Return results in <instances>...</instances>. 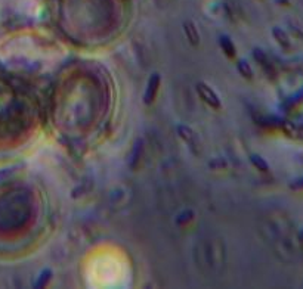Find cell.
<instances>
[{
	"label": "cell",
	"instance_id": "obj_1",
	"mask_svg": "<svg viewBox=\"0 0 303 289\" xmlns=\"http://www.w3.org/2000/svg\"><path fill=\"white\" fill-rule=\"evenodd\" d=\"M197 93H198V96H200L209 106H212V108H214V109H219V108L222 106L217 93H216L209 84H206V83H203V81L197 83Z\"/></svg>",
	"mask_w": 303,
	"mask_h": 289
},
{
	"label": "cell",
	"instance_id": "obj_2",
	"mask_svg": "<svg viewBox=\"0 0 303 289\" xmlns=\"http://www.w3.org/2000/svg\"><path fill=\"white\" fill-rule=\"evenodd\" d=\"M158 87H160V76L158 74H152L150 81H148V87L145 90V96H144L145 104H151L154 101V98H155V95L158 92Z\"/></svg>",
	"mask_w": 303,
	"mask_h": 289
},
{
	"label": "cell",
	"instance_id": "obj_3",
	"mask_svg": "<svg viewBox=\"0 0 303 289\" xmlns=\"http://www.w3.org/2000/svg\"><path fill=\"white\" fill-rule=\"evenodd\" d=\"M178 133H179V136L185 140V143H186L191 149H194V148L198 146V136H197V133H194L189 127H186V126H179V127H178Z\"/></svg>",
	"mask_w": 303,
	"mask_h": 289
},
{
	"label": "cell",
	"instance_id": "obj_4",
	"mask_svg": "<svg viewBox=\"0 0 303 289\" xmlns=\"http://www.w3.org/2000/svg\"><path fill=\"white\" fill-rule=\"evenodd\" d=\"M183 31H185V36L188 37L189 43L191 45H198L200 42V34H198V30L195 28V26L191 23V21H186L183 23Z\"/></svg>",
	"mask_w": 303,
	"mask_h": 289
},
{
	"label": "cell",
	"instance_id": "obj_5",
	"mask_svg": "<svg viewBox=\"0 0 303 289\" xmlns=\"http://www.w3.org/2000/svg\"><path fill=\"white\" fill-rule=\"evenodd\" d=\"M219 45H220L222 51L226 53L228 58H234V56H235V46H234V43L229 40V37H226V36L220 37Z\"/></svg>",
	"mask_w": 303,
	"mask_h": 289
},
{
	"label": "cell",
	"instance_id": "obj_6",
	"mask_svg": "<svg viewBox=\"0 0 303 289\" xmlns=\"http://www.w3.org/2000/svg\"><path fill=\"white\" fill-rule=\"evenodd\" d=\"M238 71L242 77H247V79H251L253 77V71L250 68V65L244 61H240L238 62Z\"/></svg>",
	"mask_w": 303,
	"mask_h": 289
},
{
	"label": "cell",
	"instance_id": "obj_7",
	"mask_svg": "<svg viewBox=\"0 0 303 289\" xmlns=\"http://www.w3.org/2000/svg\"><path fill=\"white\" fill-rule=\"evenodd\" d=\"M251 162L254 164V167H257V168L262 170V171H266V170H268V164L263 161V158H260V157H257V155H253V157H251Z\"/></svg>",
	"mask_w": 303,
	"mask_h": 289
}]
</instances>
